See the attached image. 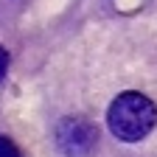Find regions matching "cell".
Segmentation results:
<instances>
[{"label": "cell", "mask_w": 157, "mask_h": 157, "mask_svg": "<svg viewBox=\"0 0 157 157\" xmlns=\"http://www.w3.org/2000/svg\"><path fill=\"white\" fill-rule=\"evenodd\" d=\"M6 70H9V53L6 48H0V82L6 78Z\"/></svg>", "instance_id": "cell-4"}, {"label": "cell", "mask_w": 157, "mask_h": 157, "mask_svg": "<svg viewBox=\"0 0 157 157\" xmlns=\"http://www.w3.org/2000/svg\"><path fill=\"white\" fill-rule=\"evenodd\" d=\"M98 143V129L87 118H62L56 126V146L65 157H87Z\"/></svg>", "instance_id": "cell-2"}, {"label": "cell", "mask_w": 157, "mask_h": 157, "mask_svg": "<svg viewBox=\"0 0 157 157\" xmlns=\"http://www.w3.org/2000/svg\"><path fill=\"white\" fill-rule=\"evenodd\" d=\"M107 124L112 135L124 143H137L154 129L157 124V107L143 93H121L109 104Z\"/></svg>", "instance_id": "cell-1"}, {"label": "cell", "mask_w": 157, "mask_h": 157, "mask_svg": "<svg viewBox=\"0 0 157 157\" xmlns=\"http://www.w3.org/2000/svg\"><path fill=\"white\" fill-rule=\"evenodd\" d=\"M0 157H20V149L3 135H0Z\"/></svg>", "instance_id": "cell-3"}]
</instances>
